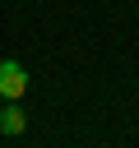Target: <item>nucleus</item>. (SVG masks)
I'll list each match as a JSON object with an SVG mask.
<instances>
[{
  "mask_svg": "<svg viewBox=\"0 0 139 148\" xmlns=\"http://www.w3.org/2000/svg\"><path fill=\"white\" fill-rule=\"evenodd\" d=\"M28 92V69L19 60H0V97L5 102H19Z\"/></svg>",
  "mask_w": 139,
  "mask_h": 148,
  "instance_id": "nucleus-1",
  "label": "nucleus"
},
{
  "mask_svg": "<svg viewBox=\"0 0 139 148\" xmlns=\"http://www.w3.org/2000/svg\"><path fill=\"white\" fill-rule=\"evenodd\" d=\"M23 125H28V116H23V111L9 102V106L0 111V130H5V134H23Z\"/></svg>",
  "mask_w": 139,
  "mask_h": 148,
  "instance_id": "nucleus-2",
  "label": "nucleus"
}]
</instances>
